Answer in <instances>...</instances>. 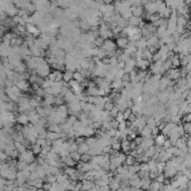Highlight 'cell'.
<instances>
[{
	"mask_svg": "<svg viewBox=\"0 0 191 191\" xmlns=\"http://www.w3.org/2000/svg\"><path fill=\"white\" fill-rule=\"evenodd\" d=\"M82 103V108H83V112L84 113H86L87 115H89V114L92 113V111L95 108V105L94 104H91V103H85V102H81Z\"/></svg>",
	"mask_w": 191,
	"mask_h": 191,
	"instance_id": "cell-11",
	"label": "cell"
},
{
	"mask_svg": "<svg viewBox=\"0 0 191 191\" xmlns=\"http://www.w3.org/2000/svg\"><path fill=\"white\" fill-rule=\"evenodd\" d=\"M18 161H24L26 162L27 164H31L34 162L36 161V158H35V154L31 150H27L26 152H24L21 154H19Z\"/></svg>",
	"mask_w": 191,
	"mask_h": 191,
	"instance_id": "cell-2",
	"label": "cell"
},
{
	"mask_svg": "<svg viewBox=\"0 0 191 191\" xmlns=\"http://www.w3.org/2000/svg\"><path fill=\"white\" fill-rule=\"evenodd\" d=\"M116 121L118 122V123H123V122H125V120H124V116H123V113H118V115L116 116V118H115Z\"/></svg>",
	"mask_w": 191,
	"mask_h": 191,
	"instance_id": "cell-51",
	"label": "cell"
},
{
	"mask_svg": "<svg viewBox=\"0 0 191 191\" xmlns=\"http://www.w3.org/2000/svg\"><path fill=\"white\" fill-rule=\"evenodd\" d=\"M29 116V121H30V124L33 125H36L39 120H40V115H38V114H34V115H28Z\"/></svg>",
	"mask_w": 191,
	"mask_h": 191,
	"instance_id": "cell-31",
	"label": "cell"
},
{
	"mask_svg": "<svg viewBox=\"0 0 191 191\" xmlns=\"http://www.w3.org/2000/svg\"><path fill=\"white\" fill-rule=\"evenodd\" d=\"M136 48L140 49V50H145V49H147V38L142 37V39H141L140 41H138V44H136Z\"/></svg>",
	"mask_w": 191,
	"mask_h": 191,
	"instance_id": "cell-25",
	"label": "cell"
},
{
	"mask_svg": "<svg viewBox=\"0 0 191 191\" xmlns=\"http://www.w3.org/2000/svg\"><path fill=\"white\" fill-rule=\"evenodd\" d=\"M110 113H111V116H112V118H116V116H118V113H120V111H118V107L115 106V107H114V108H113V110L111 111Z\"/></svg>",
	"mask_w": 191,
	"mask_h": 191,
	"instance_id": "cell-47",
	"label": "cell"
},
{
	"mask_svg": "<svg viewBox=\"0 0 191 191\" xmlns=\"http://www.w3.org/2000/svg\"><path fill=\"white\" fill-rule=\"evenodd\" d=\"M64 102L65 99L62 95H57L55 96V105L56 106H60V105H64Z\"/></svg>",
	"mask_w": 191,
	"mask_h": 191,
	"instance_id": "cell-39",
	"label": "cell"
},
{
	"mask_svg": "<svg viewBox=\"0 0 191 191\" xmlns=\"http://www.w3.org/2000/svg\"><path fill=\"white\" fill-rule=\"evenodd\" d=\"M135 67H136V60L134 58H130L128 62L125 63V68H124L125 74H130L131 72H133Z\"/></svg>",
	"mask_w": 191,
	"mask_h": 191,
	"instance_id": "cell-6",
	"label": "cell"
},
{
	"mask_svg": "<svg viewBox=\"0 0 191 191\" xmlns=\"http://www.w3.org/2000/svg\"><path fill=\"white\" fill-rule=\"evenodd\" d=\"M36 144L40 145L41 147H45L46 145H47V140H45V139H38V140H37Z\"/></svg>",
	"mask_w": 191,
	"mask_h": 191,
	"instance_id": "cell-46",
	"label": "cell"
},
{
	"mask_svg": "<svg viewBox=\"0 0 191 191\" xmlns=\"http://www.w3.org/2000/svg\"><path fill=\"white\" fill-rule=\"evenodd\" d=\"M64 99H65V102H66L67 104H70V103H73V102H75V101H77L78 99H77V96L75 95V93H74L73 91H70L66 95L64 96Z\"/></svg>",
	"mask_w": 191,
	"mask_h": 191,
	"instance_id": "cell-12",
	"label": "cell"
},
{
	"mask_svg": "<svg viewBox=\"0 0 191 191\" xmlns=\"http://www.w3.org/2000/svg\"><path fill=\"white\" fill-rule=\"evenodd\" d=\"M37 75L41 78H47L49 76V74L52 73V70H50V65L46 62V59H45L44 62L40 63L39 65H38V68H37Z\"/></svg>",
	"mask_w": 191,
	"mask_h": 191,
	"instance_id": "cell-1",
	"label": "cell"
},
{
	"mask_svg": "<svg viewBox=\"0 0 191 191\" xmlns=\"http://www.w3.org/2000/svg\"><path fill=\"white\" fill-rule=\"evenodd\" d=\"M60 139V134L59 133H55V132H49L48 131L47 133V140L48 141H52V142H54V141H56V140Z\"/></svg>",
	"mask_w": 191,
	"mask_h": 191,
	"instance_id": "cell-27",
	"label": "cell"
},
{
	"mask_svg": "<svg viewBox=\"0 0 191 191\" xmlns=\"http://www.w3.org/2000/svg\"><path fill=\"white\" fill-rule=\"evenodd\" d=\"M30 83L29 82H27V81H19L16 83V86L21 91V92H28L30 89Z\"/></svg>",
	"mask_w": 191,
	"mask_h": 191,
	"instance_id": "cell-9",
	"label": "cell"
},
{
	"mask_svg": "<svg viewBox=\"0 0 191 191\" xmlns=\"http://www.w3.org/2000/svg\"><path fill=\"white\" fill-rule=\"evenodd\" d=\"M29 49H30V53H31V56H33V57H41V54H43V52H44L40 47H37V46H35V45H34L31 48H29Z\"/></svg>",
	"mask_w": 191,
	"mask_h": 191,
	"instance_id": "cell-16",
	"label": "cell"
},
{
	"mask_svg": "<svg viewBox=\"0 0 191 191\" xmlns=\"http://www.w3.org/2000/svg\"><path fill=\"white\" fill-rule=\"evenodd\" d=\"M38 79H39V76H38V75H30L29 83L31 85H33V84H37V83H38Z\"/></svg>",
	"mask_w": 191,
	"mask_h": 191,
	"instance_id": "cell-43",
	"label": "cell"
},
{
	"mask_svg": "<svg viewBox=\"0 0 191 191\" xmlns=\"http://www.w3.org/2000/svg\"><path fill=\"white\" fill-rule=\"evenodd\" d=\"M31 151L34 152L35 155H39L41 153V151H43V147L40 145H38V144H34L33 147H31Z\"/></svg>",
	"mask_w": 191,
	"mask_h": 191,
	"instance_id": "cell-35",
	"label": "cell"
},
{
	"mask_svg": "<svg viewBox=\"0 0 191 191\" xmlns=\"http://www.w3.org/2000/svg\"><path fill=\"white\" fill-rule=\"evenodd\" d=\"M116 43L115 41H113L112 39H107V40H105V43H104L103 47H102V49L103 50H105L106 53H111V52H115L116 50Z\"/></svg>",
	"mask_w": 191,
	"mask_h": 191,
	"instance_id": "cell-3",
	"label": "cell"
},
{
	"mask_svg": "<svg viewBox=\"0 0 191 191\" xmlns=\"http://www.w3.org/2000/svg\"><path fill=\"white\" fill-rule=\"evenodd\" d=\"M140 134H141V136L143 138V139H147V138H151L152 136V130L149 128V126H145L141 132H140Z\"/></svg>",
	"mask_w": 191,
	"mask_h": 191,
	"instance_id": "cell-24",
	"label": "cell"
},
{
	"mask_svg": "<svg viewBox=\"0 0 191 191\" xmlns=\"http://www.w3.org/2000/svg\"><path fill=\"white\" fill-rule=\"evenodd\" d=\"M114 107H115V104L113 102H108V103L105 104V106H104V110L107 111V112H111V111L113 110Z\"/></svg>",
	"mask_w": 191,
	"mask_h": 191,
	"instance_id": "cell-44",
	"label": "cell"
},
{
	"mask_svg": "<svg viewBox=\"0 0 191 191\" xmlns=\"http://www.w3.org/2000/svg\"><path fill=\"white\" fill-rule=\"evenodd\" d=\"M82 183H83V191H89L92 190L93 188H95L96 184L93 182V181H89V180H84L82 181Z\"/></svg>",
	"mask_w": 191,
	"mask_h": 191,
	"instance_id": "cell-14",
	"label": "cell"
},
{
	"mask_svg": "<svg viewBox=\"0 0 191 191\" xmlns=\"http://www.w3.org/2000/svg\"><path fill=\"white\" fill-rule=\"evenodd\" d=\"M180 76V72L178 70H170L169 73H168V77L170 78V79H176V78H178Z\"/></svg>",
	"mask_w": 191,
	"mask_h": 191,
	"instance_id": "cell-29",
	"label": "cell"
},
{
	"mask_svg": "<svg viewBox=\"0 0 191 191\" xmlns=\"http://www.w3.org/2000/svg\"><path fill=\"white\" fill-rule=\"evenodd\" d=\"M163 187V184L161 182H159V181L154 180L152 181V183H151V187H150V190L149 191H160Z\"/></svg>",
	"mask_w": 191,
	"mask_h": 191,
	"instance_id": "cell-20",
	"label": "cell"
},
{
	"mask_svg": "<svg viewBox=\"0 0 191 191\" xmlns=\"http://www.w3.org/2000/svg\"><path fill=\"white\" fill-rule=\"evenodd\" d=\"M101 191H111V188L108 186H104V187H99Z\"/></svg>",
	"mask_w": 191,
	"mask_h": 191,
	"instance_id": "cell-55",
	"label": "cell"
},
{
	"mask_svg": "<svg viewBox=\"0 0 191 191\" xmlns=\"http://www.w3.org/2000/svg\"><path fill=\"white\" fill-rule=\"evenodd\" d=\"M96 134V131L93 129L92 126H88V128H85V132H84V138L85 139H88V138H92Z\"/></svg>",
	"mask_w": 191,
	"mask_h": 191,
	"instance_id": "cell-23",
	"label": "cell"
},
{
	"mask_svg": "<svg viewBox=\"0 0 191 191\" xmlns=\"http://www.w3.org/2000/svg\"><path fill=\"white\" fill-rule=\"evenodd\" d=\"M77 151H78V144L75 141H73L70 145V152L72 153V152H77Z\"/></svg>",
	"mask_w": 191,
	"mask_h": 191,
	"instance_id": "cell-41",
	"label": "cell"
},
{
	"mask_svg": "<svg viewBox=\"0 0 191 191\" xmlns=\"http://www.w3.org/2000/svg\"><path fill=\"white\" fill-rule=\"evenodd\" d=\"M35 95L40 96V97H43V99H44L45 96H46V92H45V89L43 87H39L36 91V92H35Z\"/></svg>",
	"mask_w": 191,
	"mask_h": 191,
	"instance_id": "cell-42",
	"label": "cell"
},
{
	"mask_svg": "<svg viewBox=\"0 0 191 191\" xmlns=\"http://www.w3.org/2000/svg\"><path fill=\"white\" fill-rule=\"evenodd\" d=\"M132 114H133V112H132V110H131V108H128V110L125 111L124 113H123V116H124L125 121H128V120L130 118V116H131Z\"/></svg>",
	"mask_w": 191,
	"mask_h": 191,
	"instance_id": "cell-45",
	"label": "cell"
},
{
	"mask_svg": "<svg viewBox=\"0 0 191 191\" xmlns=\"http://www.w3.org/2000/svg\"><path fill=\"white\" fill-rule=\"evenodd\" d=\"M79 28H81L82 30H85V31H87L88 33L92 27H91V25L88 24L87 20H81V27H79Z\"/></svg>",
	"mask_w": 191,
	"mask_h": 191,
	"instance_id": "cell-32",
	"label": "cell"
},
{
	"mask_svg": "<svg viewBox=\"0 0 191 191\" xmlns=\"http://www.w3.org/2000/svg\"><path fill=\"white\" fill-rule=\"evenodd\" d=\"M88 151H89V147L87 145V143H86V142H85V143H83V144H81V145H78V152H79L82 155L88 153Z\"/></svg>",
	"mask_w": 191,
	"mask_h": 191,
	"instance_id": "cell-28",
	"label": "cell"
},
{
	"mask_svg": "<svg viewBox=\"0 0 191 191\" xmlns=\"http://www.w3.org/2000/svg\"><path fill=\"white\" fill-rule=\"evenodd\" d=\"M143 138H142V136H138V138H136L135 140H134V141H135V143L138 144V145H140V144L142 143V142H143Z\"/></svg>",
	"mask_w": 191,
	"mask_h": 191,
	"instance_id": "cell-53",
	"label": "cell"
},
{
	"mask_svg": "<svg viewBox=\"0 0 191 191\" xmlns=\"http://www.w3.org/2000/svg\"><path fill=\"white\" fill-rule=\"evenodd\" d=\"M121 145H122V150L124 151V153L129 154L130 151H131V141L123 140V141H121Z\"/></svg>",
	"mask_w": 191,
	"mask_h": 191,
	"instance_id": "cell-17",
	"label": "cell"
},
{
	"mask_svg": "<svg viewBox=\"0 0 191 191\" xmlns=\"http://www.w3.org/2000/svg\"><path fill=\"white\" fill-rule=\"evenodd\" d=\"M141 21H142V18H136V17H131V18L128 20L130 27H139Z\"/></svg>",
	"mask_w": 191,
	"mask_h": 191,
	"instance_id": "cell-21",
	"label": "cell"
},
{
	"mask_svg": "<svg viewBox=\"0 0 191 191\" xmlns=\"http://www.w3.org/2000/svg\"><path fill=\"white\" fill-rule=\"evenodd\" d=\"M144 59H147V62H152V60H153V54H152L149 49H145V50H144Z\"/></svg>",
	"mask_w": 191,
	"mask_h": 191,
	"instance_id": "cell-40",
	"label": "cell"
},
{
	"mask_svg": "<svg viewBox=\"0 0 191 191\" xmlns=\"http://www.w3.org/2000/svg\"><path fill=\"white\" fill-rule=\"evenodd\" d=\"M28 165H29V164H27L26 162L18 161V163H17V169H18L19 171H24V170L28 169Z\"/></svg>",
	"mask_w": 191,
	"mask_h": 191,
	"instance_id": "cell-36",
	"label": "cell"
},
{
	"mask_svg": "<svg viewBox=\"0 0 191 191\" xmlns=\"http://www.w3.org/2000/svg\"><path fill=\"white\" fill-rule=\"evenodd\" d=\"M136 163V159L131 157V155H126V160H125V164L129 165V167H132Z\"/></svg>",
	"mask_w": 191,
	"mask_h": 191,
	"instance_id": "cell-33",
	"label": "cell"
},
{
	"mask_svg": "<svg viewBox=\"0 0 191 191\" xmlns=\"http://www.w3.org/2000/svg\"><path fill=\"white\" fill-rule=\"evenodd\" d=\"M143 11H144L143 6H133L132 7L133 17H136V18L143 17Z\"/></svg>",
	"mask_w": 191,
	"mask_h": 191,
	"instance_id": "cell-10",
	"label": "cell"
},
{
	"mask_svg": "<svg viewBox=\"0 0 191 191\" xmlns=\"http://www.w3.org/2000/svg\"><path fill=\"white\" fill-rule=\"evenodd\" d=\"M118 70H124V68H125V63L124 62H118Z\"/></svg>",
	"mask_w": 191,
	"mask_h": 191,
	"instance_id": "cell-54",
	"label": "cell"
},
{
	"mask_svg": "<svg viewBox=\"0 0 191 191\" xmlns=\"http://www.w3.org/2000/svg\"><path fill=\"white\" fill-rule=\"evenodd\" d=\"M60 159H62L63 163L66 165V167H68V168H74L75 165L77 164V162L74 161V160L70 158V157H66V158H60Z\"/></svg>",
	"mask_w": 191,
	"mask_h": 191,
	"instance_id": "cell-15",
	"label": "cell"
},
{
	"mask_svg": "<svg viewBox=\"0 0 191 191\" xmlns=\"http://www.w3.org/2000/svg\"><path fill=\"white\" fill-rule=\"evenodd\" d=\"M126 129H128V125H126V121H125V122H123V123H120L118 130L120 131V132H124Z\"/></svg>",
	"mask_w": 191,
	"mask_h": 191,
	"instance_id": "cell-48",
	"label": "cell"
},
{
	"mask_svg": "<svg viewBox=\"0 0 191 191\" xmlns=\"http://www.w3.org/2000/svg\"><path fill=\"white\" fill-rule=\"evenodd\" d=\"M29 105H30V107H31L33 110H36L37 107L40 106V103H38V102H37V101L34 99V97H30V99H29Z\"/></svg>",
	"mask_w": 191,
	"mask_h": 191,
	"instance_id": "cell-38",
	"label": "cell"
},
{
	"mask_svg": "<svg viewBox=\"0 0 191 191\" xmlns=\"http://www.w3.org/2000/svg\"><path fill=\"white\" fill-rule=\"evenodd\" d=\"M76 172H77V170L75 169V168H68V167H66V168H65V170H64V173H65V174H67L68 176H72L73 174H75Z\"/></svg>",
	"mask_w": 191,
	"mask_h": 191,
	"instance_id": "cell-37",
	"label": "cell"
},
{
	"mask_svg": "<svg viewBox=\"0 0 191 191\" xmlns=\"http://www.w3.org/2000/svg\"><path fill=\"white\" fill-rule=\"evenodd\" d=\"M30 121H29L28 114H18V116H17V124L26 126V125H28Z\"/></svg>",
	"mask_w": 191,
	"mask_h": 191,
	"instance_id": "cell-8",
	"label": "cell"
},
{
	"mask_svg": "<svg viewBox=\"0 0 191 191\" xmlns=\"http://www.w3.org/2000/svg\"><path fill=\"white\" fill-rule=\"evenodd\" d=\"M89 160H92V157L88 154V153L82 155V160H81L82 162H85V163H86V162H88Z\"/></svg>",
	"mask_w": 191,
	"mask_h": 191,
	"instance_id": "cell-49",
	"label": "cell"
},
{
	"mask_svg": "<svg viewBox=\"0 0 191 191\" xmlns=\"http://www.w3.org/2000/svg\"><path fill=\"white\" fill-rule=\"evenodd\" d=\"M149 65H150V62H147V59H139V60H136V67L139 68V70H147Z\"/></svg>",
	"mask_w": 191,
	"mask_h": 191,
	"instance_id": "cell-13",
	"label": "cell"
},
{
	"mask_svg": "<svg viewBox=\"0 0 191 191\" xmlns=\"http://www.w3.org/2000/svg\"><path fill=\"white\" fill-rule=\"evenodd\" d=\"M27 70H28V67H27L26 63L20 62V63H19L18 66L15 68V72H16V73L22 74V73H27Z\"/></svg>",
	"mask_w": 191,
	"mask_h": 191,
	"instance_id": "cell-19",
	"label": "cell"
},
{
	"mask_svg": "<svg viewBox=\"0 0 191 191\" xmlns=\"http://www.w3.org/2000/svg\"><path fill=\"white\" fill-rule=\"evenodd\" d=\"M70 157L73 159L74 161H76V162H79L82 160V154L78 152V151L77 152H72V153L70 154Z\"/></svg>",
	"mask_w": 191,
	"mask_h": 191,
	"instance_id": "cell-34",
	"label": "cell"
},
{
	"mask_svg": "<svg viewBox=\"0 0 191 191\" xmlns=\"http://www.w3.org/2000/svg\"><path fill=\"white\" fill-rule=\"evenodd\" d=\"M118 125H120V123H118L116 120H113V121L111 122V126H112V129H114V130H118Z\"/></svg>",
	"mask_w": 191,
	"mask_h": 191,
	"instance_id": "cell-52",
	"label": "cell"
},
{
	"mask_svg": "<svg viewBox=\"0 0 191 191\" xmlns=\"http://www.w3.org/2000/svg\"><path fill=\"white\" fill-rule=\"evenodd\" d=\"M165 136L163 134H159L158 136H155L154 138V142L157 144V147H163V144L165 143Z\"/></svg>",
	"mask_w": 191,
	"mask_h": 191,
	"instance_id": "cell-22",
	"label": "cell"
},
{
	"mask_svg": "<svg viewBox=\"0 0 191 191\" xmlns=\"http://www.w3.org/2000/svg\"><path fill=\"white\" fill-rule=\"evenodd\" d=\"M141 170L144 171V172H150V167H149L147 163H142L141 164Z\"/></svg>",
	"mask_w": 191,
	"mask_h": 191,
	"instance_id": "cell-50",
	"label": "cell"
},
{
	"mask_svg": "<svg viewBox=\"0 0 191 191\" xmlns=\"http://www.w3.org/2000/svg\"><path fill=\"white\" fill-rule=\"evenodd\" d=\"M108 187L111 188V190L112 191H118V189H121V183L116 181L114 178H112L110 181V183H108Z\"/></svg>",
	"mask_w": 191,
	"mask_h": 191,
	"instance_id": "cell-18",
	"label": "cell"
},
{
	"mask_svg": "<svg viewBox=\"0 0 191 191\" xmlns=\"http://www.w3.org/2000/svg\"><path fill=\"white\" fill-rule=\"evenodd\" d=\"M74 73H75V72L66 70V72L64 73V79H63V81L66 82V83H70V81H73L74 79Z\"/></svg>",
	"mask_w": 191,
	"mask_h": 191,
	"instance_id": "cell-26",
	"label": "cell"
},
{
	"mask_svg": "<svg viewBox=\"0 0 191 191\" xmlns=\"http://www.w3.org/2000/svg\"><path fill=\"white\" fill-rule=\"evenodd\" d=\"M26 28H27V33L30 34L35 38H38L41 35V31L39 30V28L37 26H35V25H33V24H28L26 26Z\"/></svg>",
	"mask_w": 191,
	"mask_h": 191,
	"instance_id": "cell-4",
	"label": "cell"
},
{
	"mask_svg": "<svg viewBox=\"0 0 191 191\" xmlns=\"http://www.w3.org/2000/svg\"><path fill=\"white\" fill-rule=\"evenodd\" d=\"M116 46L120 49L125 50L126 47L129 46V38L128 37H118V39H116Z\"/></svg>",
	"mask_w": 191,
	"mask_h": 191,
	"instance_id": "cell-7",
	"label": "cell"
},
{
	"mask_svg": "<svg viewBox=\"0 0 191 191\" xmlns=\"http://www.w3.org/2000/svg\"><path fill=\"white\" fill-rule=\"evenodd\" d=\"M74 79L76 82H78V83H81V84L86 81V78H85L79 72H75V73H74Z\"/></svg>",
	"mask_w": 191,
	"mask_h": 191,
	"instance_id": "cell-30",
	"label": "cell"
},
{
	"mask_svg": "<svg viewBox=\"0 0 191 191\" xmlns=\"http://www.w3.org/2000/svg\"><path fill=\"white\" fill-rule=\"evenodd\" d=\"M144 10L147 11V14H149V15H154V14H158L157 2H147V4L144 6Z\"/></svg>",
	"mask_w": 191,
	"mask_h": 191,
	"instance_id": "cell-5",
	"label": "cell"
}]
</instances>
